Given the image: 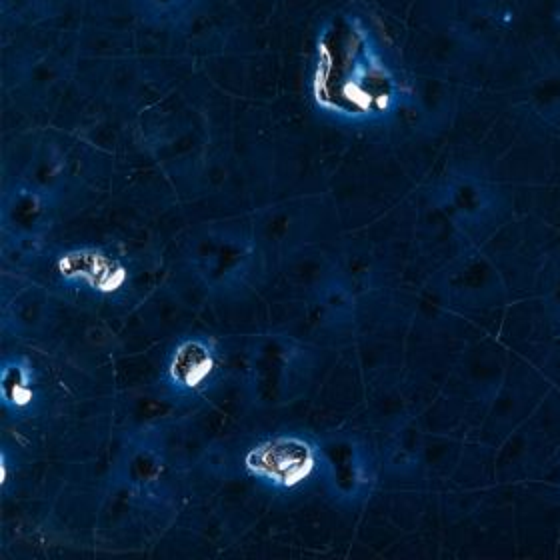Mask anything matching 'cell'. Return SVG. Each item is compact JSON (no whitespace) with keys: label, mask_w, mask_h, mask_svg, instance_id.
Returning a JSON list of instances; mask_svg holds the SVG:
<instances>
[{"label":"cell","mask_w":560,"mask_h":560,"mask_svg":"<svg viewBox=\"0 0 560 560\" xmlns=\"http://www.w3.org/2000/svg\"><path fill=\"white\" fill-rule=\"evenodd\" d=\"M212 366V348L202 340H188L174 352L170 362V374L174 384L182 388H194L208 378Z\"/></svg>","instance_id":"obj_3"},{"label":"cell","mask_w":560,"mask_h":560,"mask_svg":"<svg viewBox=\"0 0 560 560\" xmlns=\"http://www.w3.org/2000/svg\"><path fill=\"white\" fill-rule=\"evenodd\" d=\"M246 466L262 480L276 486H292L312 470L314 452L308 442L282 436L252 448L246 456Z\"/></svg>","instance_id":"obj_2"},{"label":"cell","mask_w":560,"mask_h":560,"mask_svg":"<svg viewBox=\"0 0 560 560\" xmlns=\"http://www.w3.org/2000/svg\"><path fill=\"white\" fill-rule=\"evenodd\" d=\"M394 78L376 56L358 18L334 16L318 38L316 102L342 116H376L390 108Z\"/></svg>","instance_id":"obj_1"},{"label":"cell","mask_w":560,"mask_h":560,"mask_svg":"<svg viewBox=\"0 0 560 560\" xmlns=\"http://www.w3.org/2000/svg\"><path fill=\"white\" fill-rule=\"evenodd\" d=\"M2 394L6 402L12 404H26L28 396H30V376L28 372L14 364V366H6L4 374H2Z\"/></svg>","instance_id":"obj_4"}]
</instances>
